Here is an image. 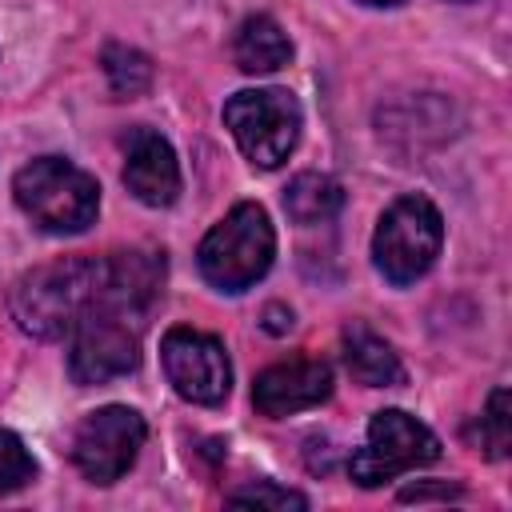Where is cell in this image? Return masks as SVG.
I'll use <instances>...</instances> for the list:
<instances>
[{"label":"cell","instance_id":"4","mask_svg":"<svg viewBox=\"0 0 512 512\" xmlns=\"http://www.w3.org/2000/svg\"><path fill=\"white\" fill-rule=\"evenodd\" d=\"M444 220L428 196H400L384 208L372 232V260L380 276L396 288L416 284L440 256Z\"/></svg>","mask_w":512,"mask_h":512},{"label":"cell","instance_id":"16","mask_svg":"<svg viewBox=\"0 0 512 512\" xmlns=\"http://www.w3.org/2000/svg\"><path fill=\"white\" fill-rule=\"evenodd\" d=\"M32 476H36L32 452L16 432L0 428V492H20L24 484H32Z\"/></svg>","mask_w":512,"mask_h":512},{"label":"cell","instance_id":"8","mask_svg":"<svg viewBox=\"0 0 512 512\" xmlns=\"http://www.w3.org/2000/svg\"><path fill=\"white\" fill-rule=\"evenodd\" d=\"M160 360H164L168 384L192 404H220L232 388L228 352L212 332H196L184 324L168 328L160 340Z\"/></svg>","mask_w":512,"mask_h":512},{"label":"cell","instance_id":"9","mask_svg":"<svg viewBox=\"0 0 512 512\" xmlns=\"http://www.w3.org/2000/svg\"><path fill=\"white\" fill-rule=\"evenodd\" d=\"M332 396V368L316 356H292L272 368H264L252 384V404L256 412L280 420L304 408H316Z\"/></svg>","mask_w":512,"mask_h":512},{"label":"cell","instance_id":"12","mask_svg":"<svg viewBox=\"0 0 512 512\" xmlns=\"http://www.w3.org/2000/svg\"><path fill=\"white\" fill-rule=\"evenodd\" d=\"M344 360H348V372L364 388H392L404 380V368H400V356L392 352V344L364 324L344 328Z\"/></svg>","mask_w":512,"mask_h":512},{"label":"cell","instance_id":"5","mask_svg":"<svg viewBox=\"0 0 512 512\" xmlns=\"http://www.w3.org/2000/svg\"><path fill=\"white\" fill-rule=\"evenodd\" d=\"M224 124L256 168H280L300 140L304 112L288 88H244L228 96Z\"/></svg>","mask_w":512,"mask_h":512},{"label":"cell","instance_id":"17","mask_svg":"<svg viewBox=\"0 0 512 512\" xmlns=\"http://www.w3.org/2000/svg\"><path fill=\"white\" fill-rule=\"evenodd\" d=\"M228 504H244V508H308V500L292 488H280V484H248L240 492L228 496Z\"/></svg>","mask_w":512,"mask_h":512},{"label":"cell","instance_id":"3","mask_svg":"<svg viewBox=\"0 0 512 512\" xmlns=\"http://www.w3.org/2000/svg\"><path fill=\"white\" fill-rule=\"evenodd\" d=\"M272 256H276V232L268 212L244 200L220 224H212V232L200 240L196 264L212 288L244 292L272 268Z\"/></svg>","mask_w":512,"mask_h":512},{"label":"cell","instance_id":"1","mask_svg":"<svg viewBox=\"0 0 512 512\" xmlns=\"http://www.w3.org/2000/svg\"><path fill=\"white\" fill-rule=\"evenodd\" d=\"M100 288H104V260L64 256L24 272L12 284L8 308L20 332L36 340H60V336H72L80 316L96 304Z\"/></svg>","mask_w":512,"mask_h":512},{"label":"cell","instance_id":"15","mask_svg":"<svg viewBox=\"0 0 512 512\" xmlns=\"http://www.w3.org/2000/svg\"><path fill=\"white\" fill-rule=\"evenodd\" d=\"M472 440L476 448H484V456L500 460L512 448V408H508V388H496L480 412V420L472 424Z\"/></svg>","mask_w":512,"mask_h":512},{"label":"cell","instance_id":"7","mask_svg":"<svg viewBox=\"0 0 512 512\" xmlns=\"http://www.w3.org/2000/svg\"><path fill=\"white\" fill-rule=\"evenodd\" d=\"M144 416L124 404H104L88 412L72 432V464L92 484H116L144 448Z\"/></svg>","mask_w":512,"mask_h":512},{"label":"cell","instance_id":"10","mask_svg":"<svg viewBox=\"0 0 512 512\" xmlns=\"http://www.w3.org/2000/svg\"><path fill=\"white\" fill-rule=\"evenodd\" d=\"M124 184L148 208H168L180 196V164L160 132L136 128L124 140Z\"/></svg>","mask_w":512,"mask_h":512},{"label":"cell","instance_id":"6","mask_svg":"<svg viewBox=\"0 0 512 512\" xmlns=\"http://www.w3.org/2000/svg\"><path fill=\"white\" fill-rule=\"evenodd\" d=\"M436 456H440V440L432 428H424L416 416L400 408H384L368 420V444L352 452L348 476L360 488H376V484L396 480L400 472L432 464Z\"/></svg>","mask_w":512,"mask_h":512},{"label":"cell","instance_id":"18","mask_svg":"<svg viewBox=\"0 0 512 512\" xmlns=\"http://www.w3.org/2000/svg\"><path fill=\"white\" fill-rule=\"evenodd\" d=\"M360 4H368V8H396V4H404V0H360Z\"/></svg>","mask_w":512,"mask_h":512},{"label":"cell","instance_id":"13","mask_svg":"<svg viewBox=\"0 0 512 512\" xmlns=\"http://www.w3.org/2000/svg\"><path fill=\"white\" fill-rule=\"evenodd\" d=\"M340 204H344V188L324 172H300L284 188V212L296 224H324L340 212Z\"/></svg>","mask_w":512,"mask_h":512},{"label":"cell","instance_id":"14","mask_svg":"<svg viewBox=\"0 0 512 512\" xmlns=\"http://www.w3.org/2000/svg\"><path fill=\"white\" fill-rule=\"evenodd\" d=\"M100 64H104L108 84H112V92H116L120 100H132V96L148 92V84H152V64H148V56L136 52V48H128V44H108L104 56H100Z\"/></svg>","mask_w":512,"mask_h":512},{"label":"cell","instance_id":"11","mask_svg":"<svg viewBox=\"0 0 512 512\" xmlns=\"http://www.w3.org/2000/svg\"><path fill=\"white\" fill-rule=\"evenodd\" d=\"M288 56H292V44L272 16H248L232 36V60L248 76H268L284 68Z\"/></svg>","mask_w":512,"mask_h":512},{"label":"cell","instance_id":"2","mask_svg":"<svg viewBox=\"0 0 512 512\" xmlns=\"http://www.w3.org/2000/svg\"><path fill=\"white\" fill-rule=\"evenodd\" d=\"M20 212L48 236H76L100 212L96 180L64 156H40L24 164L12 180Z\"/></svg>","mask_w":512,"mask_h":512}]
</instances>
